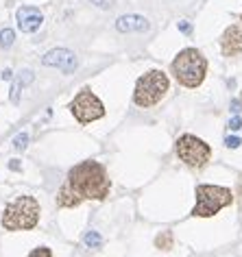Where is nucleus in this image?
Here are the masks:
<instances>
[{"label": "nucleus", "instance_id": "5701e85b", "mask_svg": "<svg viewBox=\"0 0 242 257\" xmlns=\"http://www.w3.org/2000/svg\"><path fill=\"white\" fill-rule=\"evenodd\" d=\"M231 111H233V113L240 111V100H231Z\"/></svg>", "mask_w": 242, "mask_h": 257}, {"label": "nucleus", "instance_id": "f03ea898", "mask_svg": "<svg viewBox=\"0 0 242 257\" xmlns=\"http://www.w3.org/2000/svg\"><path fill=\"white\" fill-rule=\"evenodd\" d=\"M40 222V203L33 196H18L3 211V227L7 231H29Z\"/></svg>", "mask_w": 242, "mask_h": 257}, {"label": "nucleus", "instance_id": "1a4fd4ad", "mask_svg": "<svg viewBox=\"0 0 242 257\" xmlns=\"http://www.w3.org/2000/svg\"><path fill=\"white\" fill-rule=\"evenodd\" d=\"M16 18H18V27H20L22 33H35L44 22L42 11L35 9V7H20Z\"/></svg>", "mask_w": 242, "mask_h": 257}, {"label": "nucleus", "instance_id": "4468645a", "mask_svg": "<svg viewBox=\"0 0 242 257\" xmlns=\"http://www.w3.org/2000/svg\"><path fill=\"white\" fill-rule=\"evenodd\" d=\"M14 40H16V33L11 29H3V31H0V46H3V48H9L11 44H14Z\"/></svg>", "mask_w": 242, "mask_h": 257}, {"label": "nucleus", "instance_id": "6e6552de", "mask_svg": "<svg viewBox=\"0 0 242 257\" xmlns=\"http://www.w3.org/2000/svg\"><path fill=\"white\" fill-rule=\"evenodd\" d=\"M42 63L44 66H50V68H59L66 74H70V72H74V68H76V57H74L72 50L55 48V50H50V53L44 55Z\"/></svg>", "mask_w": 242, "mask_h": 257}, {"label": "nucleus", "instance_id": "7ed1b4c3", "mask_svg": "<svg viewBox=\"0 0 242 257\" xmlns=\"http://www.w3.org/2000/svg\"><path fill=\"white\" fill-rule=\"evenodd\" d=\"M207 61L196 48H186L175 57L173 74L183 87H199L205 79Z\"/></svg>", "mask_w": 242, "mask_h": 257}, {"label": "nucleus", "instance_id": "20e7f679", "mask_svg": "<svg viewBox=\"0 0 242 257\" xmlns=\"http://www.w3.org/2000/svg\"><path fill=\"white\" fill-rule=\"evenodd\" d=\"M196 205L192 209V216L196 218H209L214 214H218L222 207L233 203V194L229 188H220V185H207L201 183L196 185Z\"/></svg>", "mask_w": 242, "mask_h": 257}, {"label": "nucleus", "instance_id": "4be33fe9", "mask_svg": "<svg viewBox=\"0 0 242 257\" xmlns=\"http://www.w3.org/2000/svg\"><path fill=\"white\" fill-rule=\"evenodd\" d=\"M9 168H11V170H20V162H18V159H11V162H9Z\"/></svg>", "mask_w": 242, "mask_h": 257}, {"label": "nucleus", "instance_id": "b1692460", "mask_svg": "<svg viewBox=\"0 0 242 257\" xmlns=\"http://www.w3.org/2000/svg\"><path fill=\"white\" fill-rule=\"evenodd\" d=\"M3 79H5V81L11 79V70H5V72H3Z\"/></svg>", "mask_w": 242, "mask_h": 257}, {"label": "nucleus", "instance_id": "423d86ee", "mask_svg": "<svg viewBox=\"0 0 242 257\" xmlns=\"http://www.w3.org/2000/svg\"><path fill=\"white\" fill-rule=\"evenodd\" d=\"M177 157L190 168H203L212 157V149L196 136L186 133L177 140Z\"/></svg>", "mask_w": 242, "mask_h": 257}, {"label": "nucleus", "instance_id": "dca6fc26", "mask_svg": "<svg viewBox=\"0 0 242 257\" xmlns=\"http://www.w3.org/2000/svg\"><path fill=\"white\" fill-rule=\"evenodd\" d=\"M29 257H53V253H50L48 246H40V248H35Z\"/></svg>", "mask_w": 242, "mask_h": 257}, {"label": "nucleus", "instance_id": "f3484780", "mask_svg": "<svg viewBox=\"0 0 242 257\" xmlns=\"http://www.w3.org/2000/svg\"><path fill=\"white\" fill-rule=\"evenodd\" d=\"M20 85H22V83L18 81V83H14V87H11V100H14V102L20 100Z\"/></svg>", "mask_w": 242, "mask_h": 257}, {"label": "nucleus", "instance_id": "2eb2a0df", "mask_svg": "<svg viewBox=\"0 0 242 257\" xmlns=\"http://www.w3.org/2000/svg\"><path fill=\"white\" fill-rule=\"evenodd\" d=\"M27 142H29V136H27V133H20V136H16L14 146L18 151H24V149H27Z\"/></svg>", "mask_w": 242, "mask_h": 257}, {"label": "nucleus", "instance_id": "a211bd4d", "mask_svg": "<svg viewBox=\"0 0 242 257\" xmlns=\"http://www.w3.org/2000/svg\"><path fill=\"white\" fill-rule=\"evenodd\" d=\"M229 128H231V131H238V128H242V118H240V115H233V118L229 120Z\"/></svg>", "mask_w": 242, "mask_h": 257}, {"label": "nucleus", "instance_id": "f257e3e1", "mask_svg": "<svg viewBox=\"0 0 242 257\" xmlns=\"http://www.w3.org/2000/svg\"><path fill=\"white\" fill-rule=\"evenodd\" d=\"M109 177L103 164L98 162H81L70 168L66 183L57 192V205L59 207H79L83 201H105L109 196Z\"/></svg>", "mask_w": 242, "mask_h": 257}, {"label": "nucleus", "instance_id": "9b49d317", "mask_svg": "<svg viewBox=\"0 0 242 257\" xmlns=\"http://www.w3.org/2000/svg\"><path fill=\"white\" fill-rule=\"evenodd\" d=\"M149 20L142 16H123L116 20V29L120 33H131V31H149Z\"/></svg>", "mask_w": 242, "mask_h": 257}, {"label": "nucleus", "instance_id": "6ab92c4d", "mask_svg": "<svg viewBox=\"0 0 242 257\" xmlns=\"http://www.w3.org/2000/svg\"><path fill=\"white\" fill-rule=\"evenodd\" d=\"M240 144H242V142H240V138H235V136L225 140V146H227V149H238Z\"/></svg>", "mask_w": 242, "mask_h": 257}, {"label": "nucleus", "instance_id": "0eeeda50", "mask_svg": "<svg viewBox=\"0 0 242 257\" xmlns=\"http://www.w3.org/2000/svg\"><path fill=\"white\" fill-rule=\"evenodd\" d=\"M70 111H72V115L81 122V124H85V122L103 118L105 107H103V102L98 100V96L92 94L90 89L85 87V89H81V92L74 96L72 102H70Z\"/></svg>", "mask_w": 242, "mask_h": 257}, {"label": "nucleus", "instance_id": "412c9836", "mask_svg": "<svg viewBox=\"0 0 242 257\" xmlns=\"http://www.w3.org/2000/svg\"><path fill=\"white\" fill-rule=\"evenodd\" d=\"M179 31H181V33H186V35H188L190 31H192V27H190V22H188V20H181V22H179Z\"/></svg>", "mask_w": 242, "mask_h": 257}, {"label": "nucleus", "instance_id": "9d476101", "mask_svg": "<svg viewBox=\"0 0 242 257\" xmlns=\"http://www.w3.org/2000/svg\"><path fill=\"white\" fill-rule=\"evenodd\" d=\"M220 48L225 57H235L242 53V29L229 27L220 37Z\"/></svg>", "mask_w": 242, "mask_h": 257}, {"label": "nucleus", "instance_id": "f8f14e48", "mask_svg": "<svg viewBox=\"0 0 242 257\" xmlns=\"http://www.w3.org/2000/svg\"><path fill=\"white\" fill-rule=\"evenodd\" d=\"M173 244H175L173 231H162V233H159V235L155 237V246H157V248L168 250V248H173Z\"/></svg>", "mask_w": 242, "mask_h": 257}, {"label": "nucleus", "instance_id": "39448f33", "mask_svg": "<svg viewBox=\"0 0 242 257\" xmlns=\"http://www.w3.org/2000/svg\"><path fill=\"white\" fill-rule=\"evenodd\" d=\"M168 92V76L162 70H151L142 74L136 83V92H133V102L138 107H153L166 96Z\"/></svg>", "mask_w": 242, "mask_h": 257}, {"label": "nucleus", "instance_id": "ddd939ff", "mask_svg": "<svg viewBox=\"0 0 242 257\" xmlns=\"http://www.w3.org/2000/svg\"><path fill=\"white\" fill-rule=\"evenodd\" d=\"M83 242H85V246H90V248H98L100 244H103V237H100L96 231H87L83 235Z\"/></svg>", "mask_w": 242, "mask_h": 257}, {"label": "nucleus", "instance_id": "aec40b11", "mask_svg": "<svg viewBox=\"0 0 242 257\" xmlns=\"http://www.w3.org/2000/svg\"><path fill=\"white\" fill-rule=\"evenodd\" d=\"M96 7H100V9H109L111 5H113V0H92Z\"/></svg>", "mask_w": 242, "mask_h": 257}]
</instances>
